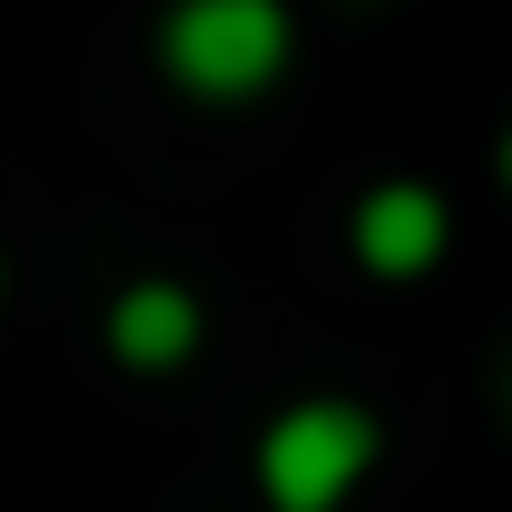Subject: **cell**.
Segmentation results:
<instances>
[{
	"instance_id": "1",
	"label": "cell",
	"mask_w": 512,
	"mask_h": 512,
	"mask_svg": "<svg viewBox=\"0 0 512 512\" xmlns=\"http://www.w3.org/2000/svg\"><path fill=\"white\" fill-rule=\"evenodd\" d=\"M153 63L171 90H189L207 108H243L288 81L297 9L288 0H171L153 27Z\"/></svg>"
},
{
	"instance_id": "2",
	"label": "cell",
	"mask_w": 512,
	"mask_h": 512,
	"mask_svg": "<svg viewBox=\"0 0 512 512\" xmlns=\"http://www.w3.org/2000/svg\"><path fill=\"white\" fill-rule=\"evenodd\" d=\"M387 459V423L360 396H297L252 441V486L270 512H342Z\"/></svg>"
},
{
	"instance_id": "3",
	"label": "cell",
	"mask_w": 512,
	"mask_h": 512,
	"mask_svg": "<svg viewBox=\"0 0 512 512\" xmlns=\"http://www.w3.org/2000/svg\"><path fill=\"white\" fill-rule=\"evenodd\" d=\"M351 252L369 279H423L450 252V198L432 180H378L351 207Z\"/></svg>"
},
{
	"instance_id": "4",
	"label": "cell",
	"mask_w": 512,
	"mask_h": 512,
	"mask_svg": "<svg viewBox=\"0 0 512 512\" xmlns=\"http://www.w3.org/2000/svg\"><path fill=\"white\" fill-rule=\"evenodd\" d=\"M207 342V306L180 288V279H126L108 297V360L135 369V378H171L189 369Z\"/></svg>"
},
{
	"instance_id": "5",
	"label": "cell",
	"mask_w": 512,
	"mask_h": 512,
	"mask_svg": "<svg viewBox=\"0 0 512 512\" xmlns=\"http://www.w3.org/2000/svg\"><path fill=\"white\" fill-rule=\"evenodd\" d=\"M495 171H504V189H512V117H504V135H495Z\"/></svg>"
},
{
	"instance_id": "6",
	"label": "cell",
	"mask_w": 512,
	"mask_h": 512,
	"mask_svg": "<svg viewBox=\"0 0 512 512\" xmlns=\"http://www.w3.org/2000/svg\"><path fill=\"white\" fill-rule=\"evenodd\" d=\"M504 414H512V360H504Z\"/></svg>"
},
{
	"instance_id": "7",
	"label": "cell",
	"mask_w": 512,
	"mask_h": 512,
	"mask_svg": "<svg viewBox=\"0 0 512 512\" xmlns=\"http://www.w3.org/2000/svg\"><path fill=\"white\" fill-rule=\"evenodd\" d=\"M0 288H9V261H0Z\"/></svg>"
},
{
	"instance_id": "8",
	"label": "cell",
	"mask_w": 512,
	"mask_h": 512,
	"mask_svg": "<svg viewBox=\"0 0 512 512\" xmlns=\"http://www.w3.org/2000/svg\"><path fill=\"white\" fill-rule=\"evenodd\" d=\"M351 9H369V0H351Z\"/></svg>"
}]
</instances>
